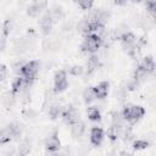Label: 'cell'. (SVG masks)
<instances>
[{
    "label": "cell",
    "mask_w": 156,
    "mask_h": 156,
    "mask_svg": "<svg viewBox=\"0 0 156 156\" xmlns=\"http://www.w3.org/2000/svg\"><path fill=\"white\" fill-rule=\"evenodd\" d=\"M52 23H54V20L50 15V12H46L41 20H40V28L43 30L44 34H49L50 30H51V27H52Z\"/></svg>",
    "instance_id": "11"
},
{
    "label": "cell",
    "mask_w": 156,
    "mask_h": 156,
    "mask_svg": "<svg viewBox=\"0 0 156 156\" xmlns=\"http://www.w3.org/2000/svg\"><path fill=\"white\" fill-rule=\"evenodd\" d=\"M6 74H7V69H6V66L5 65H1V82H4L6 79Z\"/></svg>",
    "instance_id": "28"
},
{
    "label": "cell",
    "mask_w": 156,
    "mask_h": 156,
    "mask_svg": "<svg viewBox=\"0 0 156 156\" xmlns=\"http://www.w3.org/2000/svg\"><path fill=\"white\" fill-rule=\"evenodd\" d=\"M94 2L91 0H82V1H78V6L82 9V10H90L93 7Z\"/></svg>",
    "instance_id": "27"
},
{
    "label": "cell",
    "mask_w": 156,
    "mask_h": 156,
    "mask_svg": "<svg viewBox=\"0 0 156 156\" xmlns=\"http://www.w3.org/2000/svg\"><path fill=\"white\" fill-rule=\"evenodd\" d=\"M88 117L93 122H99L101 119V113L98 107H89L88 108Z\"/></svg>",
    "instance_id": "17"
},
{
    "label": "cell",
    "mask_w": 156,
    "mask_h": 156,
    "mask_svg": "<svg viewBox=\"0 0 156 156\" xmlns=\"http://www.w3.org/2000/svg\"><path fill=\"white\" fill-rule=\"evenodd\" d=\"M144 115H145V108L139 105H128L123 108V112H122L123 118L129 123L138 122Z\"/></svg>",
    "instance_id": "2"
},
{
    "label": "cell",
    "mask_w": 156,
    "mask_h": 156,
    "mask_svg": "<svg viewBox=\"0 0 156 156\" xmlns=\"http://www.w3.org/2000/svg\"><path fill=\"white\" fill-rule=\"evenodd\" d=\"M84 130H85V126H84V123L80 122V121H78L77 123H74V124L72 126V128H71V133H72V135H73L74 138L82 136L83 133H84Z\"/></svg>",
    "instance_id": "15"
},
{
    "label": "cell",
    "mask_w": 156,
    "mask_h": 156,
    "mask_svg": "<svg viewBox=\"0 0 156 156\" xmlns=\"http://www.w3.org/2000/svg\"><path fill=\"white\" fill-rule=\"evenodd\" d=\"M119 39H121V44H122V48L124 49V51L127 54H129L130 56H134L135 52H136V50L139 49V46H138V39L134 37V34L130 33V32H127Z\"/></svg>",
    "instance_id": "4"
},
{
    "label": "cell",
    "mask_w": 156,
    "mask_h": 156,
    "mask_svg": "<svg viewBox=\"0 0 156 156\" xmlns=\"http://www.w3.org/2000/svg\"><path fill=\"white\" fill-rule=\"evenodd\" d=\"M30 151V143L29 140H23L18 146V156H27Z\"/></svg>",
    "instance_id": "18"
},
{
    "label": "cell",
    "mask_w": 156,
    "mask_h": 156,
    "mask_svg": "<svg viewBox=\"0 0 156 156\" xmlns=\"http://www.w3.org/2000/svg\"><path fill=\"white\" fill-rule=\"evenodd\" d=\"M68 87V80H67V74L65 71H57L54 76V91L55 93H62L67 89Z\"/></svg>",
    "instance_id": "5"
},
{
    "label": "cell",
    "mask_w": 156,
    "mask_h": 156,
    "mask_svg": "<svg viewBox=\"0 0 156 156\" xmlns=\"http://www.w3.org/2000/svg\"><path fill=\"white\" fill-rule=\"evenodd\" d=\"M145 6H146L147 11L156 18V1H146Z\"/></svg>",
    "instance_id": "26"
},
{
    "label": "cell",
    "mask_w": 156,
    "mask_h": 156,
    "mask_svg": "<svg viewBox=\"0 0 156 156\" xmlns=\"http://www.w3.org/2000/svg\"><path fill=\"white\" fill-rule=\"evenodd\" d=\"M24 85H27L26 80L23 77H17L12 80V84H11V94L15 95L17 93H20L22 90V88H24Z\"/></svg>",
    "instance_id": "13"
},
{
    "label": "cell",
    "mask_w": 156,
    "mask_h": 156,
    "mask_svg": "<svg viewBox=\"0 0 156 156\" xmlns=\"http://www.w3.org/2000/svg\"><path fill=\"white\" fill-rule=\"evenodd\" d=\"M45 147L48 151H51V152H55L57 151L60 147H61V141L58 139V135L56 132H54L45 141Z\"/></svg>",
    "instance_id": "7"
},
{
    "label": "cell",
    "mask_w": 156,
    "mask_h": 156,
    "mask_svg": "<svg viewBox=\"0 0 156 156\" xmlns=\"http://www.w3.org/2000/svg\"><path fill=\"white\" fill-rule=\"evenodd\" d=\"M155 20H156V18H155Z\"/></svg>",
    "instance_id": "32"
},
{
    "label": "cell",
    "mask_w": 156,
    "mask_h": 156,
    "mask_svg": "<svg viewBox=\"0 0 156 156\" xmlns=\"http://www.w3.org/2000/svg\"><path fill=\"white\" fill-rule=\"evenodd\" d=\"M101 44H102L101 37H99L96 34H87V37L84 38V40L82 43V50L84 52L94 54L100 49Z\"/></svg>",
    "instance_id": "3"
},
{
    "label": "cell",
    "mask_w": 156,
    "mask_h": 156,
    "mask_svg": "<svg viewBox=\"0 0 156 156\" xmlns=\"http://www.w3.org/2000/svg\"><path fill=\"white\" fill-rule=\"evenodd\" d=\"M11 26H12V23H11L10 20H6V21L4 22V24H2V35H1V37H5V38H6V37L10 34Z\"/></svg>",
    "instance_id": "25"
},
{
    "label": "cell",
    "mask_w": 156,
    "mask_h": 156,
    "mask_svg": "<svg viewBox=\"0 0 156 156\" xmlns=\"http://www.w3.org/2000/svg\"><path fill=\"white\" fill-rule=\"evenodd\" d=\"M68 72H69V74H72L74 77H78V76H80L83 73V67L79 66V65H76V66H72L68 69Z\"/></svg>",
    "instance_id": "24"
},
{
    "label": "cell",
    "mask_w": 156,
    "mask_h": 156,
    "mask_svg": "<svg viewBox=\"0 0 156 156\" xmlns=\"http://www.w3.org/2000/svg\"><path fill=\"white\" fill-rule=\"evenodd\" d=\"M60 112H61V107H60L58 105H51L50 108H49V116H50L52 119H55L56 117H58Z\"/></svg>",
    "instance_id": "23"
},
{
    "label": "cell",
    "mask_w": 156,
    "mask_h": 156,
    "mask_svg": "<svg viewBox=\"0 0 156 156\" xmlns=\"http://www.w3.org/2000/svg\"><path fill=\"white\" fill-rule=\"evenodd\" d=\"M62 118L65 121V123L67 124H74L79 121V113L77 112V110L73 106H66L62 111Z\"/></svg>",
    "instance_id": "6"
},
{
    "label": "cell",
    "mask_w": 156,
    "mask_h": 156,
    "mask_svg": "<svg viewBox=\"0 0 156 156\" xmlns=\"http://www.w3.org/2000/svg\"><path fill=\"white\" fill-rule=\"evenodd\" d=\"M93 89H94L96 99H105L108 94V82H106V80L100 82L98 85L93 87Z\"/></svg>",
    "instance_id": "10"
},
{
    "label": "cell",
    "mask_w": 156,
    "mask_h": 156,
    "mask_svg": "<svg viewBox=\"0 0 156 156\" xmlns=\"http://www.w3.org/2000/svg\"><path fill=\"white\" fill-rule=\"evenodd\" d=\"M12 139H13V138H12L10 130L7 129V127H5V128L1 130V134H0V143H1V144H6V143L11 141Z\"/></svg>",
    "instance_id": "20"
},
{
    "label": "cell",
    "mask_w": 156,
    "mask_h": 156,
    "mask_svg": "<svg viewBox=\"0 0 156 156\" xmlns=\"http://www.w3.org/2000/svg\"><path fill=\"white\" fill-rule=\"evenodd\" d=\"M99 65H100L99 57L95 56V55H91V56L88 58V62H87V73H88V74L94 73V72L98 69Z\"/></svg>",
    "instance_id": "14"
},
{
    "label": "cell",
    "mask_w": 156,
    "mask_h": 156,
    "mask_svg": "<svg viewBox=\"0 0 156 156\" xmlns=\"http://www.w3.org/2000/svg\"><path fill=\"white\" fill-rule=\"evenodd\" d=\"M122 156H132V155H129V154H122Z\"/></svg>",
    "instance_id": "30"
},
{
    "label": "cell",
    "mask_w": 156,
    "mask_h": 156,
    "mask_svg": "<svg viewBox=\"0 0 156 156\" xmlns=\"http://www.w3.org/2000/svg\"><path fill=\"white\" fill-rule=\"evenodd\" d=\"M108 156H115V154H113V152H111V154H110Z\"/></svg>",
    "instance_id": "31"
},
{
    "label": "cell",
    "mask_w": 156,
    "mask_h": 156,
    "mask_svg": "<svg viewBox=\"0 0 156 156\" xmlns=\"http://www.w3.org/2000/svg\"><path fill=\"white\" fill-rule=\"evenodd\" d=\"M140 66L143 67V69H144L147 74L152 73V72L155 71V68H156V63H155V61H154V58H152L151 56H145V57L143 58V62H141Z\"/></svg>",
    "instance_id": "12"
},
{
    "label": "cell",
    "mask_w": 156,
    "mask_h": 156,
    "mask_svg": "<svg viewBox=\"0 0 156 156\" xmlns=\"http://www.w3.org/2000/svg\"><path fill=\"white\" fill-rule=\"evenodd\" d=\"M20 72H21V77L24 78L27 85L32 84V82L35 79V77H37V74L39 72V61L32 60V61L24 63L21 67Z\"/></svg>",
    "instance_id": "1"
},
{
    "label": "cell",
    "mask_w": 156,
    "mask_h": 156,
    "mask_svg": "<svg viewBox=\"0 0 156 156\" xmlns=\"http://www.w3.org/2000/svg\"><path fill=\"white\" fill-rule=\"evenodd\" d=\"M149 146V141L144 140V139H138L133 143V149L134 150H144Z\"/></svg>",
    "instance_id": "21"
},
{
    "label": "cell",
    "mask_w": 156,
    "mask_h": 156,
    "mask_svg": "<svg viewBox=\"0 0 156 156\" xmlns=\"http://www.w3.org/2000/svg\"><path fill=\"white\" fill-rule=\"evenodd\" d=\"M83 98H84L85 104H90V102H93V101L96 99L93 87H90V88H88V89L84 90V93H83Z\"/></svg>",
    "instance_id": "19"
},
{
    "label": "cell",
    "mask_w": 156,
    "mask_h": 156,
    "mask_svg": "<svg viewBox=\"0 0 156 156\" xmlns=\"http://www.w3.org/2000/svg\"><path fill=\"white\" fill-rule=\"evenodd\" d=\"M45 7H46V2H45V1H34V2H32V4L28 6L27 13H28L29 16H32V17H35V16H38Z\"/></svg>",
    "instance_id": "9"
},
{
    "label": "cell",
    "mask_w": 156,
    "mask_h": 156,
    "mask_svg": "<svg viewBox=\"0 0 156 156\" xmlns=\"http://www.w3.org/2000/svg\"><path fill=\"white\" fill-rule=\"evenodd\" d=\"M51 156H66V155H63V154H54Z\"/></svg>",
    "instance_id": "29"
},
{
    "label": "cell",
    "mask_w": 156,
    "mask_h": 156,
    "mask_svg": "<svg viewBox=\"0 0 156 156\" xmlns=\"http://www.w3.org/2000/svg\"><path fill=\"white\" fill-rule=\"evenodd\" d=\"M50 15H51V17H52V20L55 22V21H57V20H60L62 17V9L60 6H54L52 10L50 11Z\"/></svg>",
    "instance_id": "22"
},
{
    "label": "cell",
    "mask_w": 156,
    "mask_h": 156,
    "mask_svg": "<svg viewBox=\"0 0 156 156\" xmlns=\"http://www.w3.org/2000/svg\"><path fill=\"white\" fill-rule=\"evenodd\" d=\"M7 129L10 130V133H11V135H12L13 139H17L22 134V127L18 123H10L7 126Z\"/></svg>",
    "instance_id": "16"
},
{
    "label": "cell",
    "mask_w": 156,
    "mask_h": 156,
    "mask_svg": "<svg viewBox=\"0 0 156 156\" xmlns=\"http://www.w3.org/2000/svg\"><path fill=\"white\" fill-rule=\"evenodd\" d=\"M104 140V130L100 127H93L90 130V143L94 146L101 145Z\"/></svg>",
    "instance_id": "8"
}]
</instances>
